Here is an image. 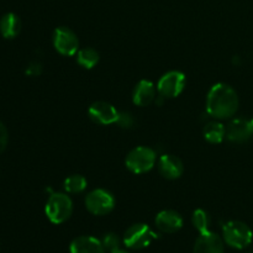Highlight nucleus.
<instances>
[{"label":"nucleus","mask_w":253,"mask_h":253,"mask_svg":"<svg viewBox=\"0 0 253 253\" xmlns=\"http://www.w3.org/2000/svg\"><path fill=\"white\" fill-rule=\"evenodd\" d=\"M239 96L236 90L226 83L211 86L207 98V111L216 120L230 119L239 110Z\"/></svg>","instance_id":"f257e3e1"},{"label":"nucleus","mask_w":253,"mask_h":253,"mask_svg":"<svg viewBox=\"0 0 253 253\" xmlns=\"http://www.w3.org/2000/svg\"><path fill=\"white\" fill-rule=\"evenodd\" d=\"M222 239L227 246L235 250H244L252 244L251 227L239 220H231L222 227Z\"/></svg>","instance_id":"f03ea898"},{"label":"nucleus","mask_w":253,"mask_h":253,"mask_svg":"<svg viewBox=\"0 0 253 253\" xmlns=\"http://www.w3.org/2000/svg\"><path fill=\"white\" fill-rule=\"evenodd\" d=\"M44 212L52 224L61 225L66 222L73 212V202L63 193H53L49 195L44 207Z\"/></svg>","instance_id":"7ed1b4c3"},{"label":"nucleus","mask_w":253,"mask_h":253,"mask_svg":"<svg viewBox=\"0 0 253 253\" xmlns=\"http://www.w3.org/2000/svg\"><path fill=\"white\" fill-rule=\"evenodd\" d=\"M156 156L155 150L145 146H138L128 152L126 157L125 165L130 172L135 174H142V173L150 172L156 165Z\"/></svg>","instance_id":"20e7f679"},{"label":"nucleus","mask_w":253,"mask_h":253,"mask_svg":"<svg viewBox=\"0 0 253 253\" xmlns=\"http://www.w3.org/2000/svg\"><path fill=\"white\" fill-rule=\"evenodd\" d=\"M157 239V234L148 225L133 224L125 231L123 242L128 250H143Z\"/></svg>","instance_id":"39448f33"},{"label":"nucleus","mask_w":253,"mask_h":253,"mask_svg":"<svg viewBox=\"0 0 253 253\" xmlns=\"http://www.w3.org/2000/svg\"><path fill=\"white\" fill-rule=\"evenodd\" d=\"M85 207L89 212L96 216H103L111 212L115 208V198L105 189H94L86 195Z\"/></svg>","instance_id":"423d86ee"},{"label":"nucleus","mask_w":253,"mask_h":253,"mask_svg":"<svg viewBox=\"0 0 253 253\" xmlns=\"http://www.w3.org/2000/svg\"><path fill=\"white\" fill-rule=\"evenodd\" d=\"M185 86V76L179 71L167 72L161 77L157 84V91L163 99L177 98Z\"/></svg>","instance_id":"0eeeda50"},{"label":"nucleus","mask_w":253,"mask_h":253,"mask_svg":"<svg viewBox=\"0 0 253 253\" xmlns=\"http://www.w3.org/2000/svg\"><path fill=\"white\" fill-rule=\"evenodd\" d=\"M53 46L63 56H74L78 53L79 40L69 27L59 26L53 32Z\"/></svg>","instance_id":"6e6552de"},{"label":"nucleus","mask_w":253,"mask_h":253,"mask_svg":"<svg viewBox=\"0 0 253 253\" xmlns=\"http://www.w3.org/2000/svg\"><path fill=\"white\" fill-rule=\"evenodd\" d=\"M119 113L115 106L106 101H95L90 105L88 115L94 123L100 125H111L115 124L119 119Z\"/></svg>","instance_id":"1a4fd4ad"},{"label":"nucleus","mask_w":253,"mask_h":253,"mask_svg":"<svg viewBox=\"0 0 253 253\" xmlns=\"http://www.w3.org/2000/svg\"><path fill=\"white\" fill-rule=\"evenodd\" d=\"M224 239L217 234L208 231L200 234L193 247V253H225Z\"/></svg>","instance_id":"9d476101"},{"label":"nucleus","mask_w":253,"mask_h":253,"mask_svg":"<svg viewBox=\"0 0 253 253\" xmlns=\"http://www.w3.org/2000/svg\"><path fill=\"white\" fill-rule=\"evenodd\" d=\"M156 226L165 234H175L183 227V217L175 210H163L156 216Z\"/></svg>","instance_id":"9b49d317"},{"label":"nucleus","mask_w":253,"mask_h":253,"mask_svg":"<svg viewBox=\"0 0 253 253\" xmlns=\"http://www.w3.org/2000/svg\"><path fill=\"white\" fill-rule=\"evenodd\" d=\"M252 136L253 133L251 131V126H250V120H247V119H234L226 127V137L231 142H246Z\"/></svg>","instance_id":"f8f14e48"},{"label":"nucleus","mask_w":253,"mask_h":253,"mask_svg":"<svg viewBox=\"0 0 253 253\" xmlns=\"http://www.w3.org/2000/svg\"><path fill=\"white\" fill-rule=\"evenodd\" d=\"M158 170L166 179H178L184 172V166L180 158L174 155H163L158 161Z\"/></svg>","instance_id":"ddd939ff"},{"label":"nucleus","mask_w":253,"mask_h":253,"mask_svg":"<svg viewBox=\"0 0 253 253\" xmlns=\"http://www.w3.org/2000/svg\"><path fill=\"white\" fill-rule=\"evenodd\" d=\"M156 89L155 84L147 79H142L136 84L132 93V101L137 106H147L156 99Z\"/></svg>","instance_id":"4468645a"},{"label":"nucleus","mask_w":253,"mask_h":253,"mask_svg":"<svg viewBox=\"0 0 253 253\" xmlns=\"http://www.w3.org/2000/svg\"><path fill=\"white\" fill-rule=\"evenodd\" d=\"M71 253H106L100 240L93 236H79L71 242Z\"/></svg>","instance_id":"2eb2a0df"},{"label":"nucleus","mask_w":253,"mask_h":253,"mask_svg":"<svg viewBox=\"0 0 253 253\" xmlns=\"http://www.w3.org/2000/svg\"><path fill=\"white\" fill-rule=\"evenodd\" d=\"M21 31V20L14 12H7L0 19V34L5 39H15Z\"/></svg>","instance_id":"dca6fc26"},{"label":"nucleus","mask_w":253,"mask_h":253,"mask_svg":"<svg viewBox=\"0 0 253 253\" xmlns=\"http://www.w3.org/2000/svg\"><path fill=\"white\" fill-rule=\"evenodd\" d=\"M204 138L210 143H220L226 137V127L219 121H211L204 126Z\"/></svg>","instance_id":"f3484780"},{"label":"nucleus","mask_w":253,"mask_h":253,"mask_svg":"<svg viewBox=\"0 0 253 253\" xmlns=\"http://www.w3.org/2000/svg\"><path fill=\"white\" fill-rule=\"evenodd\" d=\"M77 62L79 66H82L85 69H91L98 64L99 62V53L94 48H83L79 49L77 54Z\"/></svg>","instance_id":"a211bd4d"},{"label":"nucleus","mask_w":253,"mask_h":253,"mask_svg":"<svg viewBox=\"0 0 253 253\" xmlns=\"http://www.w3.org/2000/svg\"><path fill=\"white\" fill-rule=\"evenodd\" d=\"M88 185L85 178L81 174H73L71 177L66 178L63 183L64 190L71 194H77V193H82Z\"/></svg>","instance_id":"6ab92c4d"},{"label":"nucleus","mask_w":253,"mask_h":253,"mask_svg":"<svg viewBox=\"0 0 253 253\" xmlns=\"http://www.w3.org/2000/svg\"><path fill=\"white\" fill-rule=\"evenodd\" d=\"M192 222L193 226L199 231V234H205V232L210 231V224H211V220H210L209 214H208L205 210L198 209L193 212L192 216Z\"/></svg>","instance_id":"aec40b11"},{"label":"nucleus","mask_w":253,"mask_h":253,"mask_svg":"<svg viewBox=\"0 0 253 253\" xmlns=\"http://www.w3.org/2000/svg\"><path fill=\"white\" fill-rule=\"evenodd\" d=\"M100 241L101 244H103L104 250H105L106 252L111 253L120 250L121 240L120 237H119L116 234H114V232H109V234L104 235V237L100 240Z\"/></svg>","instance_id":"412c9836"},{"label":"nucleus","mask_w":253,"mask_h":253,"mask_svg":"<svg viewBox=\"0 0 253 253\" xmlns=\"http://www.w3.org/2000/svg\"><path fill=\"white\" fill-rule=\"evenodd\" d=\"M116 124H119V126L123 128H132L135 125V118L131 113L121 111V113H119V119Z\"/></svg>","instance_id":"4be33fe9"},{"label":"nucleus","mask_w":253,"mask_h":253,"mask_svg":"<svg viewBox=\"0 0 253 253\" xmlns=\"http://www.w3.org/2000/svg\"><path fill=\"white\" fill-rule=\"evenodd\" d=\"M7 141H9V133H7V128L4 124L0 121V153L6 148Z\"/></svg>","instance_id":"5701e85b"},{"label":"nucleus","mask_w":253,"mask_h":253,"mask_svg":"<svg viewBox=\"0 0 253 253\" xmlns=\"http://www.w3.org/2000/svg\"><path fill=\"white\" fill-rule=\"evenodd\" d=\"M42 72V64L39 62H32L27 66L26 68V74L30 77H37L40 76Z\"/></svg>","instance_id":"b1692460"},{"label":"nucleus","mask_w":253,"mask_h":253,"mask_svg":"<svg viewBox=\"0 0 253 253\" xmlns=\"http://www.w3.org/2000/svg\"><path fill=\"white\" fill-rule=\"evenodd\" d=\"M111 253H130L128 251H125V250H118V251H115V252H111Z\"/></svg>","instance_id":"393cba45"},{"label":"nucleus","mask_w":253,"mask_h":253,"mask_svg":"<svg viewBox=\"0 0 253 253\" xmlns=\"http://www.w3.org/2000/svg\"><path fill=\"white\" fill-rule=\"evenodd\" d=\"M250 126H251V131H252V133H253V118L250 119Z\"/></svg>","instance_id":"a878e982"},{"label":"nucleus","mask_w":253,"mask_h":253,"mask_svg":"<svg viewBox=\"0 0 253 253\" xmlns=\"http://www.w3.org/2000/svg\"><path fill=\"white\" fill-rule=\"evenodd\" d=\"M249 253H253V250H252V251H250V252H249Z\"/></svg>","instance_id":"bb28decb"}]
</instances>
